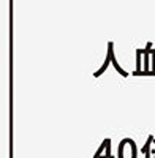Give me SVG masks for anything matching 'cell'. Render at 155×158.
I'll list each match as a JSON object with an SVG mask.
<instances>
[{"mask_svg":"<svg viewBox=\"0 0 155 158\" xmlns=\"http://www.w3.org/2000/svg\"><path fill=\"white\" fill-rule=\"evenodd\" d=\"M119 158H138V150L136 144L133 139L127 138L120 142L119 146Z\"/></svg>","mask_w":155,"mask_h":158,"instance_id":"obj_1","label":"cell"}]
</instances>
